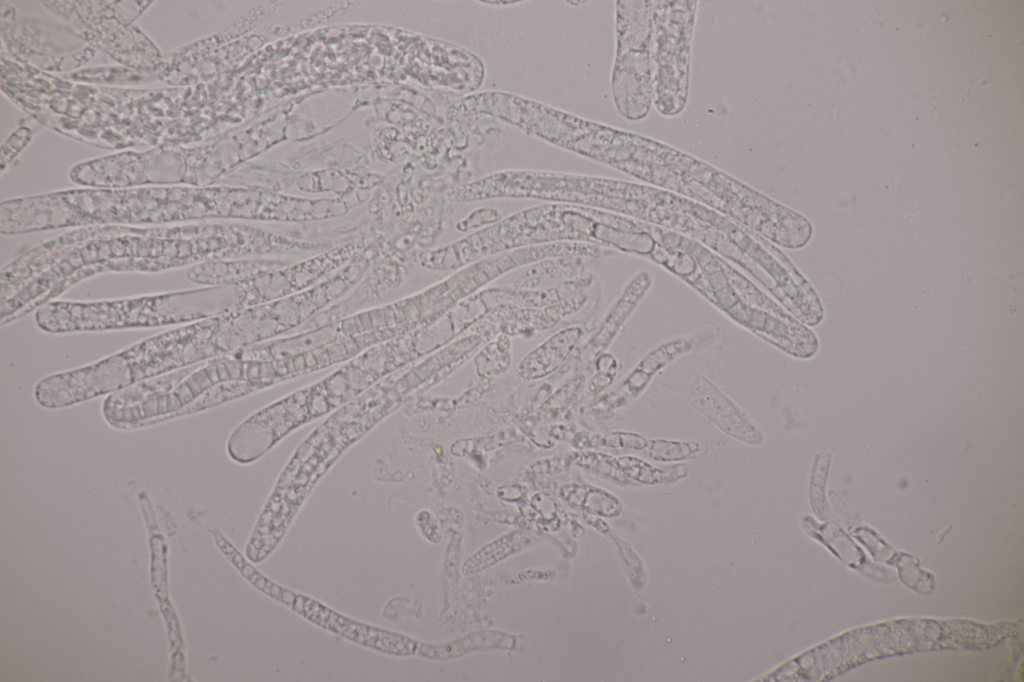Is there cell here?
Listing matches in <instances>:
<instances>
[{
	"label": "cell",
	"instance_id": "2e32d148",
	"mask_svg": "<svg viewBox=\"0 0 1024 682\" xmlns=\"http://www.w3.org/2000/svg\"><path fill=\"white\" fill-rule=\"evenodd\" d=\"M651 285L650 276L647 272L637 273L631 281L625 287L619 300L611 310L607 317L601 331L597 336V341L601 345H606L610 339L617 333L621 325L626 321L630 314L635 310L639 302L642 300L645 293L648 291Z\"/></svg>",
	"mask_w": 1024,
	"mask_h": 682
},
{
	"label": "cell",
	"instance_id": "e0dca14e",
	"mask_svg": "<svg viewBox=\"0 0 1024 682\" xmlns=\"http://www.w3.org/2000/svg\"><path fill=\"white\" fill-rule=\"evenodd\" d=\"M532 542L530 536L523 532L504 535L470 556L462 567L465 575L475 574L499 561L526 549Z\"/></svg>",
	"mask_w": 1024,
	"mask_h": 682
},
{
	"label": "cell",
	"instance_id": "7a4b0ae2",
	"mask_svg": "<svg viewBox=\"0 0 1024 682\" xmlns=\"http://www.w3.org/2000/svg\"><path fill=\"white\" fill-rule=\"evenodd\" d=\"M239 199L238 190L217 186L82 187L3 201L0 233L93 225L164 226L238 217Z\"/></svg>",
	"mask_w": 1024,
	"mask_h": 682
},
{
	"label": "cell",
	"instance_id": "5b68a950",
	"mask_svg": "<svg viewBox=\"0 0 1024 682\" xmlns=\"http://www.w3.org/2000/svg\"><path fill=\"white\" fill-rule=\"evenodd\" d=\"M622 215L596 208L546 204L528 208L475 232L453 244L435 249L439 270L462 268L495 254L552 243H583L617 248Z\"/></svg>",
	"mask_w": 1024,
	"mask_h": 682
},
{
	"label": "cell",
	"instance_id": "6da1fadb",
	"mask_svg": "<svg viewBox=\"0 0 1024 682\" xmlns=\"http://www.w3.org/2000/svg\"><path fill=\"white\" fill-rule=\"evenodd\" d=\"M244 230L221 223L73 228L25 251L1 271V325L56 300L99 274H155L198 263L237 259Z\"/></svg>",
	"mask_w": 1024,
	"mask_h": 682
},
{
	"label": "cell",
	"instance_id": "7402d4cb",
	"mask_svg": "<svg viewBox=\"0 0 1024 682\" xmlns=\"http://www.w3.org/2000/svg\"><path fill=\"white\" fill-rule=\"evenodd\" d=\"M829 464V455L826 453L819 454L811 477V504L815 512L822 510L824 502V483L827 474V468Z\"/></svg>",
	"mask_w": 1024,
	"mask_h": 682
},
{
	"label": "cell",
	"instance_id": "d6986e66",
	"mask_svg": "<svg viewBox=\"0 0 1024 682\" xmlns=\"http://www.w3.org/2000/svg\"><path fill=\"white\" fill-rule=\"evenodd\" d=\"M563 497L569 502L585 510L607 517L617 516L621 512L620 501L612 494L591 486H567Z\"/></svg>",
	"mask_w": 1024,
	"mask_h": 682
},
{
	"label": "cell",
	"instance_id": "ffe728a7",
	"mask_svg": "<svg viewBox=\"0 0 1024 682\" xmlns=\"http://www.w3.org/2000/svg\"><path fill=\"white\" fill-rule=\"evenodd\" d=\"M643 451L653 460L676 462L698 457L706 452V448L695 441L648 439Z\"/></svg>",
	"mask_w": 1024,
	"mask_h": 682
},
{
	"label": "cell",
	"instance_id": "ac0fdd59",
	"mask_svg": "<svg viewBox=\"0 0 1024 682\" xmlns=\"http://www.w3.org/2000/svg\"><path fill=\"white\" fill-rule=\"evenodd\" d=\"M617 459L628 479L642 484L656 485L671 482L684 477L687 473V468L683 465L660 468L633 456H622Z\"/></svg>",
	"mask_w": 1024,
	"mask_h": 682
},
{
	"label": "cell",
	"instance_id": "8992f818",
	"mask_svg": "<svg viewBox=\"0 0 1024 682\" xmlns=\"http://www.w3.org/2000/svg\"><path fill=\"white\" fill-rule=\"evenodd\" d=\"M628 174L689 196L734 219L745 208L751 190L693 156L639 134Z\"/></svg>",
	"mask_w": 1024,
	"mask_h": 682
},
{
	"label": "cell",
	"instance_id": "9a60e30c",
	"mask_svg": "<svg viewBox=\"0 0 1024 682\" xmlns=\"http://www.w3.org/2000/svg\"><path fill=\"white\" fill-rule=\"evenodd\" d=\"M514 644L513 636L500 631L486 630L470 633L446 644H422L419 646V653L426 658L447 660L476 650L511 649Z\"/></svg>",
	"mask_w": 1024,
	"mask_h": 682
},
{
	"label": "cell",
	"instance_id": "8fae6325",
	"mask_svg": "<svg viewBox=\"0 0 1024 682\" xmlns=\"http://www.w3.org/2000/svg\"><path fill=\"white\" fill-rule=\"evenodd\" d=\"M292 607L324 628L385 653L409 655L419 648L417 642L407 636L350 620L309 597L297 595Z\"/></svg>",
	"mask_w": 1024,
	"mask_h": 682
},
{
	"label": "cell",
	"instance_id": "4fadbf2b",
	"mask_svg": "<svg viewBox=\"0 0 1024 682\" xmlns=\"http://www.w3.org/2000/svg\"><path fill=\"white\" fill-rule=\"evenodd\" d=\"M693 346V339L680 337L664 342L651 350L623 381L615 393L616 398L613 401L621 405L638 397L654 376L656 377L677 357L689 352Z\"/></svg>",
	"mask_w": 1024,
	"mask_h": 682
},
{
	"label": "cell",
	"instance_id": "9c48e42d",
	"mask_svg": "<svg viewBox=\"0 0 1024 682\" xmlns=\"http://www.w3.org/2000/svg\"><path fill=\"white\" fill-rule=\"evenodd\" d=\"M151 2H45L47 8L70 20L92 47L127 68L155 67L163 58L155 44L135 24Z\"/></svg>",
	"mask_w": 1024,
	"mask_h": 682
},
{
	"label": "cell",
	"instance_id": "5bb4252c",
	"mask_svg": "<svg viewBox=\"0 0 1024 682\" xmlns=\"http://www.w3.org/2000/svg\"><path fill=\"white\" fill-rule=\"evenodd\" d=\"M581 334L582 330L576 326L555 333L521 360L517 367L519 375L526 380L550 375L568 359Z\"/></svg>",
	"mask_w": 1024,
	"mask_h": 682
},
{
	"label": "cell",
	"instance_id": "52a82bcc",
	"mask_svg": "<svg viewBox=\"0 0 1024 682\" xmlns=\"http://www.w3.org/2000/svg\"><path fill=\"white\" fill-rule=\"evenodd\" d=\"M697 8L696 0H656L653 4V105L666 117L680 115L688 103Z\"/></svg>",
	"mask_w": 1024,
	"mask_h": 682
},
{
	"label": "cell",
	"instance_id": "7c38bea8",
	"mask_svg": "<svg viewBox=\"0 0 1024 682\" xmlns=\"http://www.w3.org/2000/svg\"><path fill=\"white\" fill-rule=\"evenodd\" d=\"M283 266L280 259H219L189 267L186 277L204 287L242 284Z\"/></svg>",
	"mask_w": 1024,
	"mask_h": 682
},
{
	"label": "cell",
	"instance_id": "277c9868",
	"mask_svg": "<svg viewBox=\"0 0 1024 682\" xmlns=\"http://www.w3.org/2000/svg\"><path fill=\"white\" fill-rule=\"evenodd\" d=\"M243 284L102 301L52 300L35 311L39 329L52 334L156 328L188 324L246 307Z\"/></svg>",
	"mask_w": 1024,
	"mask_h": 682
},
{
	"label": "cell",
	"instance_id": "30bf717a",
	"mask_svg": "<svg viewBox=\"0 0 1024 682\" xmlns=\"http://www.w3.org/2000/svg\"><path fill=\"white\" fill-rule=\"evenodd\" d=\"M655 381L676 393L721 432L747 445L764 442L756 423L708 378L691 369L665 370Z\"/></svg>",
	"mask_w": 1024,
	"mask_h": 682
},
{
	"label": "cell",
	"instance_id": "44dd1931",
	"mask_svg": "<svg viewBox=\"0 0 1024 682\" xmlns=\"http://www.w3.org/2000/svg\"><path fill=\"white\" fill-rule=\"evenodd\" d=\"M583 465L589 466L599 473L620 483L629 482L628 477L625 475L618 463V459L613 456L598 453L589 454L585 456Z\"/></svg>",
	"mask_w": 1024,
	"mask_h": 682
},
{
	"label": "cell",
	"instance_id": "ba28073f",
	"mask_svg": "<svg viewBox=\"0 0 1024 682\" xmlns=\"http://www.w3.org/2000/svg\"><path fill=\"white\" fill-rule=\"evenodd\" d=\"M654 0L616 2V53L611 90L619 114L643 120L653 105L652 9Z\"/></svg>",
	"mask_w": 1024,
	"mask_h": 682
},
{
	"label": "cell",
	"instance_id": "603a6c76",
	"mask_svg": "<svg viewBox=\"0 0 1024 682\" xmlns=\"http://www.w3.org/2000/svg\"><path fill=\"white\" fill-rule=\"evenodd\" d=\"M647 442L648 438L630 431H615L602 438V445L604 446L636 451H643Z\"/></svg>",
	"mask_w": 1024,
	"mask_h": 682
},
{
	"label": "cell",
	"instance_id": "3957f363",
	"mask_svg": "<svg viewBox=\"0 0 1024 682\" xmlns=\"http://www.w3.org/2000/svg\"><path fill=\"white\" fill-rule=\"evenodd\" d=\"M235 313L184 324L94 363L49 375L36 384L35 400L44 408H65L230 354L228 328Z\"/></svg>",
	"mask_w": 1024,
	"mask_h": 682
}]
</instances>
